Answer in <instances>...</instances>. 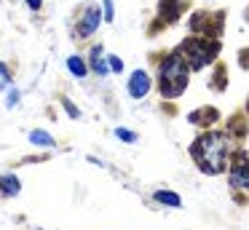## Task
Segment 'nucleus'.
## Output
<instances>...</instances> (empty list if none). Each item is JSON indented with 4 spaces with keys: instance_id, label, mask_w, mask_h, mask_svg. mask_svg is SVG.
I'll return each instance as SVG.
<instances>
[{
    "instance_id": "f257e3e1",
    "label": "nucleus",
    "mask_w": 249,
    "mask_h": 230,
    "mask_svg": "<svg viewBox=\"0 0 249 230\" xmlns=\"http://www.w3.org/2000/svg\"><path fill=\"white\" fill-rule=\"evenodd\" d=\"M196 163L204 174H220L225 171V155H228V137L222 131H206L196 139L190 147Z\"/></svg>"
},
{
    "instance_id": "f03ea898",
    "label": "nucleus",
    "mask_w": 249,
    "mask_h": 230,
    "mask_svg": "<svg viewBox=\"0 0 249 230\" xmlns=\"http://www.w3.org/2000/svg\"><path fill=\"white\" fill-rule=\"evenodd\" d=\"M188 72H190V64L185 59V53L174 51L163 59L161 67H158V88H161L163 99H177V96L185 94Z\"/></svg>"
},
{
    "instance_id": "7ed1b4c3",
    "label": "nucleus",
    "mask_w": 249,
    "mask_h": 230,
    "mask_svg": "<svg viewBox=\"0 0 249 230\" xmlns=\"http://www.w3.org/2000/svg\"><path fill=\"white\" fill-rule=\"evenodd\" d=\"M105 21V14L99 11V5H86V8L81 11V16H78V24H75V37H81V40H86V37H91L94 32L99 30V24Z\"/></svg>"
},
{
    "instance_id": "20e7f679",
    "label": "nucleus",
    "mask_w": 249,
    "mask_h": 230,
    "mask_svg": "<svg viewBox=\"0 0 249 230\" xmlns=\"http://www.w3.org/2000/svg\"><path fill=\"white\" fill-rule=\"evenodd\" d=\"M212 53H214V46H206V40H193L185 46V59H188L190 70H201L212 62Z\"/></svg>"
},
{
    "instance_id": "39448f33",
    "label": "nucleus",
    "mask_w": 249,
    "mask_h": 230,
    "mask_svg": "<svg viewBox=\"0 0 249 230\" xmlns=\"http://www.w3.org/2000/svg\"><path fill=\"white\" fill-rule=\"evenodd\" d=\"M150 88H153V80L145 70H134V72L129 75V80H126V91H129V96L137 102L145 99V96L150 94Z\"/></svg>"
},
{
    "instance_id": "423d86ee",
    "label": "nucleus",
    "mask_w": 249,
    "mask_h": 230,
    "mask_svg": "<svg viewBox=\"0 0 249 230\" xmlns=\"http://www.w3.org/2000/svg\"><path fill=\"white\" fill-rule=\"evenodd\" d=\"M231 185L236 190H249V160L247 158H238L236 163L231 166Z\"/></svg>"
},
{
    "instance_id": "0eeeda50",
    "label": "nucleus",
    "mask_w": 249,
    "mask_h": 230,
    "mask_svg": "<svg viewBox=\"0 0 249 230\" xmlns=\"http://www.w3.org/2000/svg\"><path fill=\"white\" fill-rule=\"evenodd\" d=\"M22 193V182H19L17 174H0V195L14 198Z\"/></svg>"
},
{
    "instance_id": "6e6552de",
    "label": "nucleus",
    "mask_w": 249,
    "mask_h": 230,
    "mask_svg": "<svg viewBox=\"0 0 249 230\" xmlns=\"http://www.w3.org/2000/svg\"><path fill=\"white\" fill-rule=\"evenodd\" d=\"M89 59H91V70L99 75V78H105V75L110 72V67H107V56H105V51H102V46H94L91 48V53H89Z\"/></svg>"
},
{
    "instance_id": "1a4fd4ad",
    "label": "nucleus",
    "mask_w": 249,
    "mask_h": 230,
    "mask_svg": "<svg viewBox=\"0 0 249 230\" xmlns=\"http://www.w3.org/2000/svg\"><path fill=\"white\" fill-rule=\"evenodd\" d=\"M153 198H156V203L169 206V209H179V206H182V198H179V193H174V190H156V193H153Z\"/></svg>"
},
{
    "instance_id": "9d476101",
    "label": "nucleus",
    "mask_w": 249,
    "mask_h": 230,
    "mask_svg": "<svg viewBox=\"0 0 249 230\" xmlns=\"http://www.w3.org/2000/svg\"><path fill=\"white\" fill-rule=\"evenodd\" d=\"M67 70L72 72V78L83 80L89 75V64L83 62V56H78V53H72V56H67Z\"/></svg>"
},
{
    "instance_id": "9b49d317",
    "label": "nucleus",
    "mask_w": 249,
    "mask_h": 230,
    "mask_svg": "<svg viewBox=\"0 0 249 230\" xmlns=\"http://www.w3.org/2000/svg\"><path fill=\"white\" fill-rule=\"evenodd\" d=\"M30 142L35 144V147H54V137H51L49 131H43V128H33L30 131Z\"/></svg>"
},
{
    "instance_id": "f8f14e48",
    "label": "nucleus",
    "mask_w": 249,
    "mask_h": 230,
    "mask_svg": "<svg viewBox=\"0 0 249 230\" xmlns=\"http://www.w3.org/2000/svg\"><path fill=\"white\" fill-rule=\"evenodd\" d=\"M115 137H118L121 142H126V144H134L137 139H140V137H137V131H131V128H124V126L115 128Z\"/></svg>"
},
{
    "instance_id": "ddd939ff",
    "label": "nucleus",
    "mask_w": 249,
    "mask_h": 230,
    "mask_svg": "<svg viewBox=\"0 0 249 230\" xmlns=\"http://www.w3.org/2000/svg\"><path fill=\"white\" fill-rule=\"evenodd\" d=\"M11 88V70H8L6 62H0V91Z\"/></svg>"
},
{
    "instance_id": "4468645a",
    "label": "nucleus",
    "mask_w": 249,
    "mask_h": 230,
    "mask_svg": "<svg viewBox=\"0 0 249 230\" xmlns=\"http://www.w3.org/2000/svg\"><path fill=\"white\" fill-rule=\"evenodd\" d=\"M102 14H105V21H113V19H115V5H113V0H102Z\"/></svg>"
},
{
    "instance_id": "2eb2a0df",
    "label": "nucleus",
    "mask_w": 249,
    "mask_h": 230,
    "mask_svg": "<svg viewBox=\"0 0 249 230\" xmlns=\"http://www.w3.org/2000/svg\"><path fill=\"white\" fill-rule=\"evenodd\" d=\"M62 107H65V112H67V115H70V118H75V121H78V118H81V110H78V107L72 105L70 99H62Z\"/></svg>"
},
{
    "instance_id": "dca6fc26",
    "label": "nucleus",
    "mask_w": 249,
    "mask_h": 230,
    "mask_svg": "<svg viewBox=\"0 0 249 230\" xmlns=\"http://www.w3.org/2000/svg\"><path fill=\"white\" fill-rule=\"evenodd\" d=\"M19 96H22V94H19L17 88H8V94H6V107H8V110L19 105Z\"/></svg>"
},
{
    "instance_id": "f3484780",
    "label": "nucleus",
    "mask_w": 249,
    "mask_h": 230,
    "mask_svg": "<svg viewBox=\"0 0 249 230\" xmlns=\"http://www.w3.org/2000/svg\"><path fill=\"white\" fill-rule=\"evenodd\" d=\"M107 67H110V72H124V62L118 56H113V53L107 56Z\"/></svg>"
},
{
    "instance_id": "a211bd4d",
    "label": "nucleus",
    "mask_w": 249,
    "mask_h": 230,
    "mask_svg": "<svg viewBox=\"0 0 249 230\" xmlns=\"http://www.w3.org/2000/svg\"><path fill=\"white\" fill-rule=\"evenodd\" d=\"M24 3H27L30 11H40V8H43V0H24Z\"/></svg>"
}]
</instances>
